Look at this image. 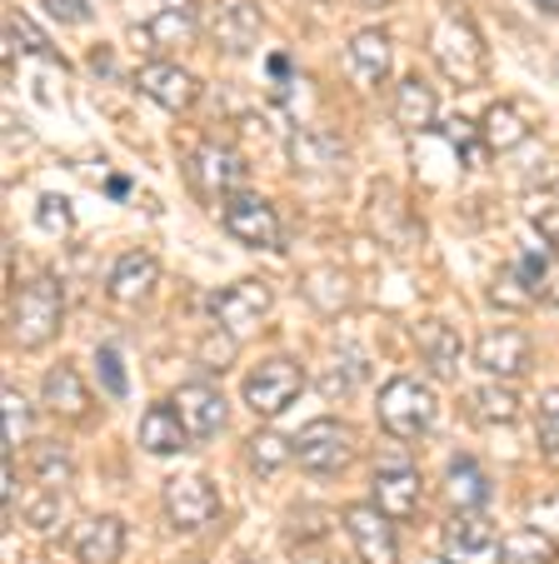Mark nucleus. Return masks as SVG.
Wrapping results in <instances>:
<instances>
[{"mask_svg": "<svg viewBox=\"0 0 559 564\" xmlns=\"http://www.w3.org/2000/svg\"><path fill=\"white\" fill-rule=\"evenodd\" d=\"M41 6H45V15H55L65 25H85L96 15V0H41Z\"/></svg>", "mask_w": 559, "mask_h": 564, "instance_id": "58836bf2", "label": "nucleus"}, {"mask_svg": "<svg viewBox=\"0 0 559 564\" xmlns=\"http://www.w3.org/2000/svg\"><path fill=\"white\" fill-rule=\"evenodd\" d=\"M270 310H275V290L265 285V280H235V285H225V290H215L211 295V315H215V325H221L230 340L250 335Z\"/></svg>", "mask_w": 559, "mask_h": 564, "instance_id": "0eeeda50", "label": "nucleus"}, {"mask_svg": "<svg viewBox=\"0 0 559 564\" xmlns=\"http://www.w3.org/2000/svg\"><path fill=\"white\" fill-rule=\"evenodd\" d=\"M280 75L290 80V55H270V80H280Z\"/></svg>", "mask_w": 559, "mask_h": 564, "instance_id": "79ce46f5", "label": "nucleus"}, {"mask_svg": "<svg viewBox=\"0 0 559 564\" xmlns=\"http://www.w3.org/2000/svg\"><path fill=\"white\" fill-rule=\"evenodd\" d=\"M499 564H559V544L549 540L545 530L525 524V530L505 534V544H499Z\"/></svg>", "mask_w": 559, "mask_h": 564, "instance_id": "cd10ccee", "label": "nucleus"}, {"mask_svg": "<svg viewBox=\"0 0 559 564\" xmlns=\"http://www.w3.org/2000/svg\"><path fill=\"white\" fill-rule=\"evenodd\" d=\"M71 475H75V465H71V455H65L55 440H45V445L31 455V479H35V485H45V490L71 485Z\"/></svg>", "mask_w": 559, "mask_h": 564, "instance_id": "473e14b6", "label": "nucleus"}, {"mask_svg": "<svg viewBox=\"0 0 559 564\" xmlns=\"http://www.w3.org/2000/svg\"><path fill=\"white\" fill-rule=\"evenodd\" d=\"M545 300H549V305H555V310H559V265H555V270H549V285H545Z\"/></svg>", "mask_w": 559, "mask_h": 564, "instance_id": "37998d69", "label": "nucleus"}, {"mask_svg": "<svg viewBox=\"0 0 559 564\" xmlns=\"http://www.w3.org/2000/svg\"><path fill=\"white\" fill-rule=\"evenodd\" d=\"M535 6H539L545 15H555V21H559V0H535Z\"/></svg>", "mask_w": 559, "mask_h": 564, "instance_id": "c03bdc74", "label": "nucleus"}, {"mask_svg": "<svg viewBox=\"0 0 559 564\" xmlns=\"http://www.w3.org/2000/svg\"><path fill=\"white\" fill-rule=\"evenodd\" d=\"M41 405L61 420H85L96 400H90V384H85V375L75 365H55L41 380Z\"/></svg>", "mask_w": 559, "mask_h": 564, "instance_id": "aec40b11", "label": "nucleus"}, {"mask_svg": "<svg viewBox=\"0 0 559 564\" xmlns=\"http://www.w3.org/2000/svg\"><path fill=\"white\" fill-rule=\"evenodd\" d=\"M390 116H395V126L410 130V135L434 130L440 126V96L424 86L420 75H405L400 86H395V96H390Z\"/></svg>", "mask_w": 559, "mask_h": 564, "instance_id": "412c9836", "label": "nucleus"}, {"mask_svg": "<svg viewBox=\"0 0 559 564\" xmlns=\"http://www.w3.org/2000/svg\"><path fill=\"white\" fill-rule=\"evenodd\" d=\"M146 35L160 51H185V45H195V35H201V15H195L191 6H165L160 15H150Z\"/></svg>", "mask_w": 559, "mask_h": 564, "instance_id": "a878e982", "label": "nucleus"}, {"mask_svg": "<svg viewBox=\"0 0 559 564\" xmlns=\"http://www.w3.org/2000/svg\"><path fill=\"white\" fill-rule=\"evenodd\" d=\"M415 340H420V355L424 365H430V375H440V380H450L454 370H460V330L454 325H444V319H424L420 330H415Z\"/></svg>", "mask_w": 559, "mask_h": 564, "instance_id": "393cba45", "label": "nucleus"}, {"mask_svg": "<svg viewBox=\"0 0 559 564\" xmlns=\"http://www.w3.org/2000/svg\"><path fill=\"white\" fill-rule=\"evenodd\" d=\"M140 449L146 455H180V449H191V430H185V420L175 415L170 400H155L140 415Z\"/></svg>", "mask_w": 559, "mask_h": 564, "instance_id": "5701e85b", "label": "nucleus"}, {"mask_svg": "<svg viewBox=\"0 0 559 564\" xmlns=\"http://www.w3.org/2000/svg\"><path fill=\"white\" fill-rule=\"evenodd\" d=\"M355 455H359L355 430H350L345 420H335V415L310 420V425L295 435V465L305 469V475H315V479L345 475V469L355 465Z\"/></svg>", "mask_w": 559, "mask_h": 564, "instance_id": "f03ea898", "label": "nucleus"}, {"mask_svg": "<svg viewBox=\"0 0 559 564\" xmlns=\"http://www.w3.org/2000/svg\"><path fill=\"white\" fill-rule=\"evenodd\" d=\"M539 415H545V440H555V435H559V390H549V394H545Z\"/></svg>", "mask_w": 559, "mask_h": 564, "instance_id": "a19ab883", "label": "nucleus"}, {"mask_svg": "<svg viewBox=\"0 0 559 564\" xmlns=\"http://www.w3.org/2000/svg\"><path fill=\"white\" fill-rule=\"evenodd\" d=\"M191 181L201 195L211 200H230V195L245 191V155L235 145H221V140H205L201 150L191 155Z\"/></svg>", "mask_w": 559, "mask_h": 564, "instance_id": "9d476101", "label": "nucleus"}, {"mask_svg": "<svg viewBox=\"0 0 559 564\" xmlns=\"http://www.w3.org/2000/svg\"><path fill=\"white\" fill-rule=\"evenodd\" d=\"M61 315H65V300L61 285L51 275H35L15 290V305H11V335L21 350H41L61 335Z\"/></svg>", "mask_w": 559, "mask_h": 564, "instance_id": "f257e3e1", "label": "nucleus"}, {"mask_svg": "<svg viewBox=\"0 0 559 564\" xmlns=\"http://www.w3.org/2000/svg\"><path fill=\"white\" fill-rule=\"evenodd\" d=\"M475 365H480V375L485 380H509L515 384L519 375L529 370V340H525V330H490V335H480V345H475Z\"/></svg>", "mask_w": 559, "mask_h": 564, "instance_id": "dca6fc26", "label": "nucleus"}, {"mask_svg": "<svg viewBox=\"0 0 559 564\" xmlns=\"http://www.w3.org/2000/svg\"><path fill=\"white\" fill-rule=\"evenodd\" d=\"M221 225L230 240H240V246H250V250H286V225H280L275 205L255 191L230 195V200L221 205Z\"/></svg>", "mask_w": 559, "mask_h": 564, "instance_id": "423d86ee", "label": "nucleus"}, {"mask_svg": "<svg viewBox=\"0 0 559 564\" xmlns=\"http://www.w3.org/2000/svg\"><path fill=\"white\" fill-rule=\"evenodd\" d=\"M35 220H41L45 230L65 235V230H71V205H65L61 195H45V200H41V210H35Z\"/></svg>", "mask_w": 559, "mask_h": 564, "instance_id": "ea45409f", "label": "nucleus"}, {"mask_svg": "<svg viewBox=\"0 0 559 564\" xmlns=\"http://www.w3.org/2000/svg\"><path fill=\"white\" fill-rule=\"evenodd\" d=\"M21 520L41 534H61V520H65V505H61V490H45L35 485L31 495L21 500Z\"/></svg>", "mask_w": 559, "mask_h": 564, "instance_id": "2f4dec72", "label": "nucleus"}, {"mask_svg": "<svg viewBox=\"0 0 559 564\" xmlns=\"http://www.w3.org/2000/svg\"><path fill=\"white\" fill-rule=\"evenodd\" d=\"M345 534L365 564H400V540H395V520L380 505H350L345 510Z\"/></svg>", "mask_w": 559, "mask_h": 564, "instance_id": "f8f14e48", "label": "nucleus"}, {"mask_svg": "<svg viewBox=\"0 0 559 564\" xmlns=\"http://www.w3.org/2000/svg\"><path fill=\"white\" fill-rule=\"evenodd\" d=\"M6 35H11V41L21 45L25 55H45V61H55V65H61V51H55V45L45 41L41 31H35V25H31V15L11 11V15H6Z\"/></svg>", "mask_w": 559, "mask_h": 564, "instance_id": "c9c22d12", "label": "nucleus"}, {"mask_svg": "<svg viewBox=\"0 0 559 564\" xmlns=\"http://www.w3.org/2000/svg\"><path fill=\"white\" fill-rule=\"evenodd\" d=\"M555 195H559V171H555Z\"/></svg>", "mask_w": 559, "mask_h": 564, "instance_id": "a18cd8bd", "label": "nucleus"}, {"mask_svg": "<svg viewBox=\"0 0 559 564\" xmlns=\"http://www.w3.org/2000/svg\"><path fill=\"white\" fill-rule=\"evenodd\" d=\"M375 415H380V430L390 440H420L424 430L434 425V390L420 380H410V375H395V380L380 390Z\"/></svg>", "mask_w": 559, "mask_h": 564, "instance_id": "7ed1b4c3", "label": "nucleus"}, {"mask_svg": "<svg viewBox=\"0 0 559 564\" xmlns=\"http://www.w3.org/2000/svg\"><path fill=\"white\" fill-rule=\"evenodd\" d=\"M290 165L300 175H345L350 145L325 126H295L290 130Z\"/></svg>", "mask_w": 559, "mask_h": 564, "instance_id": "ddd939ff", "label": "nucleus"}, {"mask_svg": "<svg viewBox=\"0 0 559 564\" xmlns=\"http://www.w3.org/2000/svg\"><path fill=\"white\" fill-rule=\"evenodd\" d=\"M245 459H250L255 475H280L295 459V440L280 435V430H260V435L245 440Z\"/></svg>", "mask_w": 559, "mask_h": 564, "instance_id": "c85d7f7f", "label": "nucleus"}, {"mask_svg": "<svg viewBox=\"0 0 559 564\" xmlns=\"http://www.w3.org/2000/svg\"><path fill=\"white\" fill-rule=\"evenodd\" d=\"M75 554H80V564H116L126 554V520L120 514H96L75 540Z\"/></svg>", "mask_w": 559, "mask_h": 564, "instance_id": "b1692460", "label": "nucleus"}, {"mask_svg": "<svg viewBox=\"0 0 559 564\" xmlns=\"http://www.w3.org/2000/svg\"><path fill=\"white\" fill-rule=\"evenodd\" d=\"M215 514H221V490H215L205 475L165 479V520H170V530L195 534V530H205V524H215Z\"/></svg>", "mask_w": 559, "mask_h": 564, "instance_id": "6e6552de", "label": "nucleus"}, {"mask_svg": "<svg viewBox=\"0 0 559 564\" xmlns=\"http://www.w3.org/2000/svg\"><path fill=\"white\" fill-rule=\"evenodd\" d=\"M444 495H450V505L460 514H485L490 495H495V485H490V475L475 465L470 455H454L450 469H444Z\"/></svg>", "mask_w": 559, "mask_h": 564, "instance_id": "4be33fe9", "label": "nucleus"}, {"mask_svg": "<svg viewBox=\"0 0 559 564\" xmlns=\"http://www.w3.org/2000/svg\"><path fill=\"white\" fill-rule=\"evenodd\" d=\"M300 390H305V370H300V360H290V355H270V360H260L250 375H245V410L260 415V420H275L280 410L295 405Z\"/></svg>", "mask_w": 559, "mask_h": 564, "instance_id": "20e7f679", "label": "nucleus"}, {"mask_svg": "<svg viewBox=\"0 0 559 564\" xmlns=\"http://www.w3.org/2000/svg\"><path fill=\"white\" fill-rule=\"evenodd\" d=\"M170 405H175V415L185 420V430H191V440H215L225 425H230V405H225V394L215 390V384L205 380H191L180 384L175 394H170Z\"/></svg>", "mask_w": 559, "mask_h": 564, "instance_id": "4468645a", "label": "nucleus"}, {"mask_svg": "<svg viewBox=\"0 0 559 564\" xmlns=\"http://www.w3.org/2000/svg\"><path fill=\"white\" fill-rule=\"evenodd\" d=\"M0 425H6V455L15 459L25 445H31V425H35V405L21 390L0 394Z\"/></svg>", "mask_w": 559, "mask_h": 564, "instance_id": "c756f323", "label": "nucleus"}, {"mask_svg": "<svg viewBox=\"0 0 559 564\" xmlns=\"http://www.w3.org/2000/svg\"><path fill=\"white\" fill-rule=\"evenodd\" d=\"M390 65H395V45L385 31H375V25H365V31L350 35L345 45V70L355 86H380V80H390Z\"/></svg>", "mask_w": 559, "mask_h": 564, "instance_id": "a211bd4d", "label": "nucleus"}, {"mask_svg": "<svg viewBox=\"0 0 559 564\" xmlns=\"http://www.w3.org/2000/svg\"><path fill=\"white\" fill-rule=\"evenodd\" d=\"M444 140H450L454 150H460V160H464V171H480V160H485V135H480V126L475 120H464V116H450L444 120Z\"/></svg>", "mask_w": 559, "mask_h": 564, "instance_id": "f704fd0d", "label": "nucleus"}, {"mask_svg": "<svg viewBox=\"0 0 559 564\" xmlns=\"http://www.w3.org/2000/svg\"><path fill=\"white\" fill-rule=\"evenodd\" d=\"M136 90L146 100H155L160 110H170V116H185V110H195V100H201V80L175 61H146L136 70Z\"/></svg>", "mask_w": 559, "mask_h": 564, "instance_id": "9b49d317", "label": "nucleus"}, {"mask_svg": "<svg viewBox=\"0 0 559 564\" xmlns=\"http://www.w3.org/2000/svg\"><path fill=\"white\" fill-rule=\"evenodd\" d=\"M106 285H110L116 305H140V300H150L160 285V260L150 256V250H126V256L110 265Z\"/></svg>", "mask_w": 559, "mask_h": 564, "instance_id": "6ab92c4d", "label": "nucleus"}, {"mask_svg": "<svg viewBox=\"0 0 559 564\" xmlns=\"http://www.w3.org/2000/svg\"><path fill=\"white\" fill-rule=\"evenodd\" d=\"M420 495H424V479H420V469H415L405 455H385L380 465H375L369 500L380 505L390 520H410V514L420 510Z\"/></svg>", "mask_w": 559, "mask_h": 564, "instance_id": "1a4fd4ad", "label": "nucleus"}, {"mask_svg": "<svg viewBox=\"0 0 559 564\" xmlns=\"http://www.w3.org/2000/svg\"><path fill=\"white\" fill-rule=\"evenodd\" d=\"M430 51H434V61L444 65V75H450L460 90H470L480 75H485V45H480L475 25L464 21V15H444V21H434Z\"/></svg>", "mask_w": 559, "mask_h": 564, "instance_id": "39448f33", "label": "nucleus"}, {"mask_svg": "<svg viewBox=\"0 0 559 564\" xmlns=\"http://www.w3.org/2000/svg\"><path fill=\"white\" fill-rule=\"evenodd\" d=\"M535 300H539V290L529 285L519 265H505L495 275V285H490V305H499V310H525V305H535Z\"/></svg>", "mask_w": 559, "mask_h": 564, "instance_id": "72a5a7b5", "label": "nucleus"}, {"mask_svg": "<svg viewBox=\"0 0 559 564\" xmlns=\"http://www.w3.org/2000/svg\"><path fill=\"white\" fill-rule=\"evenodd\" d=\"M96 375H100V384H106L110 400H126L130 375H126V365H120V350H116V345H100V350H96Z\"/></svg>", "mask_w": 559, "mask_h": 564, "instance_id": "e433bc0d", "label": "nucleus"}, {"mask_svg": "<svg viewBox=\"0 0 559 564\" xmlns=\"http://www.w3.org/2000/svg\"><path fill=\"white\" fill-rule=\"evenodd\" d=\"M470 405H475V415L485 420V425H509V420H519V394L509 380H485Z\"/></svg>", "mask_w": 559, "mask_h": 564, "instance_id": "7c9ffc66", "label": "nucleus"}, {"mask_svg": "<svg viewBox=\"0 0 559 564\" xmlns=\"http://www.w3.org/2000/svg\"><path fill=\"white\" fill-rule=\"evenodd\" d=\"M480 135H485V145L495 150V155H505V150H519L529 135L525 116H519L509 100H495V106L485 110V120H480Z\"/></svg>", "mask_w": 559, "mask_h": 564, "instance_id": "bb28decb", "label": "nucleus"}, {"mask_svg": "<svg viewBox=\"0 0 559 564\" xmlns=\"http://www.w3.org/2000/svg\"><path fill=\"white\" fill-rule=\"evenodd\" d=\"M499 530L490 514H454L444 524V560L450 564H499Z\"/></svg>", "mask_w": 559, "mask_h": 564, "instance_id": "2eb2a0df", "label": "nucleus"}, {"mask_svg": "<svg viewBox=\"0 0 559 564\" xmlns=\"http://www.w3.org/2000/svg\"><path fill=\"white\" fill-rule=\"evenodd\" d=\"M529 225L545 235L549 246H559V195H535L529 200Z\"/></svg>", "mask_w": 559, "mask_h": 564, "instance_id": "4c0bfd02", "label": "nucleus"}, {"mask_svg": "<svg viewBox=\"0 0 559 564\" xmlns=\"http://www.w3.org/2000/svg\"><path fill=\"white\" fill-rule=\"evenodd\" d=\"M260 31H265V15L250 0H225L221 11L211 15V41L225 55H250L260 45Z\"/></svg>", "mask_w": 559, "mask_h": 564, "instance_id": "f3484780", "label": "nucleus"}]
</instances>
